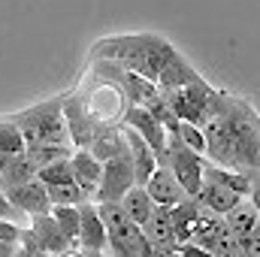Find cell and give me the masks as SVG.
I'll return each mask as SVG.
<instances>
[{
  "label": "cell",
  "instance_id": "30",
  "mask_svg": "<svg viewBox=\"0 0 260 257\" xmlns=\"http://www.w3.org/2000/svg\"><path fill=\"white\" fill-rule=\"evenodd\" d=\"M176 248H179V257H215V254H209L206 248L194 245V242H179Z\"/></svg>",
  "mask_w": 260,
  "mask_h": 257
},
{
  "label": "cell",
  "instance_id": "5",
  "mask_svg": "<svg viewBox=\"0 0 260 257\" xmlns=\"http://www.w3.org/2000/svg\"><path fill=\"white\" fill-rule=\"evenodd\" d=\"M136 185L133 179V164H130V154L121 151L115 157H109L103 164V173H100V185L91 197V203H106V200H121L124 194Z\"/></svg>",
  "mask_w": 260,
  "mask_h": 257
},
{
  "label": "cell",
  "instance_id": "24",
  "mask_svg": "<svg viewBox=\"0 0 260 257\" xmlns=\"http://www.w3.org/2000/svg\"><path fill=\"white\" fill-rule=\"evenodd\" d=\"M46 194H49V203L52 206H79L85 203L88 197L79 191L76 182H67V185H46Z\"/></svg>",
  "mask_w": 260,
  "mask_h": 257
},
{
  "label": "cell",
  "instance_id": "2",
  "mask_svg": "<svg viewBox=\"0 0 260 257\" xmlns=\"http://www.w3.org/2000/svg\"><path fill=\"white\" fill-rule=\"evenodd\" d=\"M170 55H173V46L164 37H154V34L109 37V40H100L94 46L97 61H112V64L124 67V70L148 79V82H157V73L167 64Z\"/></svg>",
  "mask_w": 260,
  "mask_h": 257
},
{
  "label": "cell",
  "instance_id": "8",
  "mask_svg": "<svg viewBox=\"0 0 260 257\" xmlns=\"http://www.w3.org/2000/svg\"><path fill=\"white\" fill-rule=\"evenodd\" d=\"M3 197H6V200L21 212V215H43V212H49V209H52L49 194H46V185H43L40 179H30V182H24V185L6 188Z\"/></svg>",
  "mask_w": 260,
  "mask_h": 257
},
{
  "label": "cell",
  "instance_id": "17",
  "mask_svg": "<svg viewBox=\"0 0 260 257\" xmlns=\"http://www.w3.org/2000/svg\"><path fill=\"white\" fill-rule=\"evenodd\" d=\"M30 179H37V167L27 160L24 151L0 157V191L15 188V185H24V182H30Z\"/></svg>",
  "mask_w": 260,
  "mask_h": 257
},
{
  "label": "cell",
  "instance_id": "7",
  "mask_svg": "<svg viewBox=\"0 0 260 257\" xmlns=\"http://www.w3.org/2000/svg\"><path fill=\"white\" fill-rule=\"evenodd\" d=\"M121 124L130 127L133 133H139L145 142H148V148L160 157L164 154V148H167V130L164 124L145 109V106H136V103H130L127 109H124V118H121Z\"/></svg>",
  "mask_w": 260,
  "mask_h": 257
},
{
  "label": "cell",
  "instance_id": "15",
  "mask_svg": "<svg viewBox=\"0 0 260 257\" xmlns=\"http://www.w3.org/2000/svg\"><path fill=\"white\" fill-rule=\"evenodd\" d=\"M194 82H203V76L173 49V55L167 58V64L160 67L154 85H157L160 91H176V88H185V85H194Z\"/></svg>",
  "mask_w": 260,
  "mask_h": 257
},
{
  "label": "cell",
  "instance_id": "25",
  "mask_svg": "<svg viewBox=\"0 0 260 257\" xmlns=\"http://www.w3.org/2000/svg\"><path fill=\"white\" fill-rule=\"evenodd\" d=\"M37 179H40L43 185H67V182H73L70 157H64V160H55V164H46V167H40V170H37Z\"/></svg>",
  "mask_w": 260,
  "mask_h": 257
},
{
  "label": "cell",
  "instance_id": "16",
  "mask_svg": "<svg viewBox=\"0 0 260 257\" xmlns=\"http://www.w3.org/2000/svg\"><path fill=\"white\" fill-rule=\"evenodd\" d=\"M88 151H91L100 164H106L109 157L127 151V142H124V130H121V124H97V127H94V136H91V142H88Z\"/></svg>",
  "mask_w": 260,
  "mask_h": 257
},
{
  "label": "cell",
  "instance_id": "12",
  "mask_svg": "<svg viewBox=\"0 0 260 257\" xmlns=\"http://www.w3.org/2000/svg\"><path fill=\"white\" fill-rule=\"evenodd\" d=\"M82 248H91V251H106V227L97 215V206L91 200L79 203V239H76Z\"/></svg>",
  "mask_w": 260,
  "mask_h": 257
},
{
  "label": "cell",
  "instance_id": "1",
  "mask_svg": "<svg viewBox=\"0 0 260 257\" xmlns=\"http://www.w3.org/2000/svg\"><path fill=\"white\" fill-rule=\"evenodd\" d=\"M200 127L206 136V157L215 167L254 176L257 170V115L245 100L218 94L215 112Z\"/></svg>",
  "mask_w": 260,
  "mask_h": 257
},
{
  "label": "cell",
  "instance_id": "13",
  "mask_svg": "<svg viewBox=\"0 0 260 257\" xmlns=\"http://www.w3.org/2000/svg\"><path fill=\"white\" fill-rule=\"evenodd\" d=\"M197 206L203 209V212H209V215H227L242 197L236 191H230L227 185H221V182H212V179H203V185H200V191H197Z\"/></svg>",
  "mask_w": 260,
  "mask_h": 257
},
{
  "label": "cell",
  "instance_id": "10",
  "mask_svg": "<svg viewBox=\"0 0 260 257\" xmlns=\"http://www.w3.org/2000/svg\"><path fill=\"white\" fill-rule=\"evenodd\" d=\"M145 194L154 200V206H176V203H182V200H191L188 194L182 191V185L176 182V176H173V170L170 167H157L148 179H145Z\"/></svg>",
  "mask_w": 260,
  "mask_h": 257
},
{
  "label": "cell",
  "instance_id": "21",
  "mask_svg": "<svg viewBox=\"0 0 260 257\" xmlns=\"http://www.w3.org/2000/svg\"><path fill=\"white\" fill-rule=\"evenodd\" d=\"M118 203H121V212L127 215L133 224H139V227H145V221H148V218H151V212H154V200L145 194L142 185H133V188L118 200Z\"/></svg>",
  "mask_w": 260,
  "mask_h": 257
},
{
  "label": "cell",
  "instance_id": "27",
  "mask_svg": "<svg viewBox=\"0 0 260 257\" xmlns=\"http://www.w3.org/2000/svg\"><path fill=\"white\" fill-rule=\"evenodd\" d=\"M176 136H179V142L185 145V148H191L194 154H206V136H203V127H197V124H188V121H182L179 130H176Z\"/></svg>",
  "mask_w": 260,
  "mask_h": 257
},
{
  "label": "cell",
  "instance_id": "11",
  "mask_svg": "<svg viewBox=\"0 0 260 257\" xmlns=\"http://www.w3.org/2000/svg\"><path fill=\"white\" fill-rule=\"evenodd\" d=\"M70 170H73V182L79 185V191L91 200L94 191H97V185H100L103 164H100L88 148H76V151L70 154Z\"/></svg>",
  "mask_w": 260,
  "mask_h": 257
},
{
  "label": "cell",
  "instance_id": "20",
  "mask_svg": "<svg viewBox=\"0 0 260 257\" xmlns=\"http://www.w3.org/2000/svg\"><path fill=\"white\" fill-rule=\"evenodd\" d=\"M142 233L154 245H179L176 242V230H173V218H170V206H154V212L145 221Z\"/></svg>",
  "mask_w": 260,
  "mask_h": 257
},
{
  "label": "cell",
  "instance_id": "31",
  "mask_svg": "<svg viewBox=\"0 0 260 257\" xmlns=\"http://www.w3.org/2000/svg\"><path fill=\"white\" fill-rule=\"evenodd\" d=\"M15 254V245H6V242H0V257H12Z\"/></svg>",
  "mask_w": 260,
  "mask_h": 257
},
{
  "label": "cell",
  "instance_id": "19",
  "mask_svg": "<svg viewBox=\"0 0 260 257\" xmlns=\"http://www.w3.org/2000/svg\"><path fill=\"white\" fill-rule=\"evenodd\" d=\"M170 218H173V230H176V242H191L197 221L203 218V209L197 206V200H182L176 206H170Z\"/></svg>",
  "mask_w": 260,
  "mask_h": 257
},
{
  "label": "cell",
  "instance_id": "18",
  "mask_svg": "<svg viewBox=\"0 0 260 257\" xmlns=\"http://www.w3.org/2000/svg\"><path fill=\"white\" fill-rule=\"evenodd\" d=\"M224 218V224H227V230L233 233V239H239V236H245V233H251V230H257V203H254V197H242L227 215H221Z\"/></svg>",
  "mask_w": 260,
  "mask_h": 257
},
{
  "label": "cell",
  "instance_id": "29",
  "mask_svg": "<svg viewBox=\"0 0 260 257\" xmlns=\"http://www.w3.org/2000/svg\"><path fill=\"white\" fill-rule=\"evenodd\" d=\"M139 257H179L176 245H154V242H145V248L139 251Z\"/></svg>",
  "mask_w": 260,
  "mask_h": 257
},
{
  "label": "cell",
  "instance_id": "4",
  "mask_svg": "<svg viewBox=\"0 0 260 257\" xmlns=\"http://www.w3.org/2000/svg\"><path fill=\"white\" fill-rule=\"evenodd\" d=\"M160 94L167 97V103H170V109L176 112L179 121H188V124H197V127L218 106V91L212 85H206V79L194 82V85H185V88H176V91H160Z\"/></svg>",
  "mask_w": 260,
  "mask_h": 257
},
{
  "label": "cell",
  "instance_id": "14",
  "mask_svg": "<svg viewBox=\"0 0 260 257\" xmlns=\"http://www.w3.org/2000/svg\"><path fill=\"white\" fill-rule=\"evenodd\" d=\"M124 142H127V154H130V164H133V179H136V185H145V179L157 170V154L148 148V142L139 136V133H133L130 127H124Z\"/></svg>",
  "mask_w": 260,
  "mask_h": 257
},
{
  "label": "cell",
  "instance_id": "26",
  "mask_svg": "<svg viewBox=\"0 0 260 257\" xmlns=\"http://www.w3.org/2000/svg\"><path fill=\"white\" fill-rule=\"evenodd\" d=\"M18 151H24V139H21L18 127L9 118H0V157L18 154Z\"/></svg>",
  "mask_w": 260,
  "mask_h": 257
},
{
  "label": "cell",
  "instance_id": "9",
  "mask_svg": "<svg viewBox=\"0 0 260 257\" xmlns=\"http://www.w3.org/2000/svg\"><path fill=\"white\" fill-rule=\"evenodd\" d=\"M34 221H30V236H34V242H37V248L40 251H46V254H67L70 251V242L64 239V233H61V227L55 224V218H52V212H43V215H30Z\"/></svg>",
  "mask_w": 260,
  "mask_h": 257
},
{
  "label": "cell",
  "instance_id": "28",
  "mask_svg": "<svg viewBox=\"0 0 260 257\" xmlns=\"http://www.w3.org/2000/svg\"><path fill=\"white\" fill-rule=\"evenodd\" d=\"M18 236H21V224L18 221H9V218H0V242L18 248Z\"/></svg>",
  "mask_w": 260,
  "mask_h": 257
},
{
  "label": "cell",
  "instance_id": "6",
  "mask_svg": "<svg viewBox=\"0 0 260 257\" xmlns=\"http://www.w3.org/2000/svg\"><path fill=\"white\" fill-rule=\"evenodd\" d=\"M64 121H67V133H70V142L76 148H88L91 136L97 121L91 118L88 112V103L82 100V94H67L64 97Z\"/></svg>",
  "mask_w": 260,
  "mask_h": 257
},
{
  "label": "cell",
  "instance_id": "32",
  "mask_svg": "<svg viewBox=\"0 0 260 257\" xmlns=\"http://www.w3.org/2000/svg\"><path fill=\"white\" fill-rule=\"evenodd\" d=\"M61 257H79V254H76V251H73V254H70V251H67V254H61Z\"/></svg>",
  "mask_w": 260,
  "mask_h": 257
},
{
  "label": "cell",
  "instance_id": "3",
  "mask_svg": "<svg viewBox=\"0 0 260 257\" xmlns=\"http://www.w3.org/2000/svg\"><path fill=\"white\" fill-rule=\"evenodd\" d=\"M9 121L18 127L24 145H70L64 121V97H52L24 112H15L9 115Z\"/></svg>",
  "mask_w": 260,
  "mask_h": 257
},
{
  "label": "cell",
  "instance_id": "22",
  "mask_svg": "<svg viewBox=\"0 0 260 257\" xmlns=\"http://www.w3.org/2000/svg\"><path fill=\"white\" fill-rule=\"evenodd\" d=\"M24 154L27 160L40 170L46 164H55V160H64L73 154V145H24Z\"/></svg>",
  "mask_w": 260,
  "mask_h": 257
},
{
  "label": "cell",
  "instance_id": "23",
  "mask_svg": "<svg viewBox=\"0 0 260 257\" xmlns=\"http://www.w3.org/2000/svg\"><path fill=\"white\" fill-rule=\"evenodd\" d=\"M49 212H52L55 224L61 227L64 239L70 242V248H73L76 239H79V206H52Z\"/></svg>",
  "mask_w": 260,
  "mask_h": 257
}]
</instances>
